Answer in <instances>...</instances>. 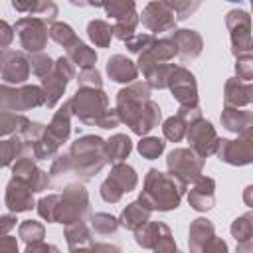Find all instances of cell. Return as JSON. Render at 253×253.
Returning <instances> with one entry per match:
<instances>
[{
	"label": "cell",
	"instance_id": "6da1fadb",
	"mask_svg": "<svg viewBox=\"0 0 253 253\" xmlns=\"http://www.w3.org/2000/svg\"><path fill=\"white\" fill-rule=\"evenodd\" d=\"M119 115L130 128L138 134L148 132L160 121V109L148 99V89L144 85H132L123 89L117 97Z\"/></svg>",
	"mask_w": 253,
	"mask_h": 253
},
{
	"label": "cell",
	"instance_id": "7a4b0ae2",
	"mask_svg": "<svg viewBox=\"0 0 253 253\" xmlns=\"http://www.w3.org/2000/svg\"><path fill=\"white\" fill-rule=\"evenodd\" d=\"M186 184L176 176H164L158 170H150L146 176V190L140 194L138 204L148 210H172L178 206Z\"/></svg>",
	"mask_w": 253,
	"mask_h": 253
},
{
	"label": "cell",
	"instance_id": "3957f363",
	"mask_svg": "<svg viewBox=\"0 0 253 253\" xmlns=\"http://www.w3.org/2000/svg\"><path fill=\"white\" fill-rule=\"evenodd\" d=\"M103 140L97 138V136H85L81 140H77L73 146H71V154L69 158L75 160V168L85 172L83 176L89 178L93 176L101 166H103Z\"/></svg>",
	"mask_w": 253,
	"mask_h": 253
},
{
	"label": "cell",
	"instance_id": "277c9868",
	"mask_svg": "<svg viewBox=\"0 0 253 253\" xmlns=\"http://www.w3.org/2000/svg\"><path fill=\"white\" fill-rule=\"evenodd\" d=\"M69 107H73L75 115L85 123H97L101 125L103 117L109 113L107 109V97L103 91H95L85 87L83 91H77V95L69 101Z\"/></svg>",
	"mask_w": 253,
	"mask_h": 253
},
{
	"label": "cell",
	"instance_id": "5b68a950",
	"mask_svg": "<svg viewBox=\"0 0 253 253\" xmlns=\"http://www.w3.org/2000/svg\"><path fill=\"white\" fill-rule=\"evenodd\" d=\"M136 186L134 170L126 164H117L113 174L101 186V196L105 202H117L125 192H130Z\"/></svg>",
	"mask_w": 253,
	"mask_h": 253
},
{
	"label": "cell",
	"instance_id": "8992f818",
	"mask_svg": "<svg viewBox=\"0 0 253 253\" xmlns=\"http://www.w3.org/2000/svg\"><path fill=\"white\" fill-rule=\"evenodd\" d=\"M202 158L196 156L192 150H174L168 156V168L172 170V176H176L178 180H182L184 184L188 180H196L200 176L202 170Z\"/></svg>",
	"mask_w": 253,
	"mask_h": 253
},
{
	"label": "cell",
	"instance_id": "52a82bcc",
	"mask_svg": "<svg viewBox=\"0 0 253 253\" xmlns=\"http://www.w3.org/2000/svg\"><path fill=\"white\" fill-rule=\"evenodd\" d=\"M43 101H45V97L38 87H26L22 91H12L6 87H0V107L2 109L20 111L26 107L42 105Z\"/></svg>",
	"mask_w": 253,
	"mask_h": 253
},
{
	"label": "cell",
	"instance_id": "ba28073f",
	"mask_svg": "<svg viewBox=\"0 0 253 253\" xmlns=\"http://www.w3.org/2000/svg\"><path fill=\"white\" fill-rule=\"evenodd\" d=\"M16 30H18L22 45L28 51H40L45 45V40H47L45 22H42L38 18H22L16 24Z\"/></svg>",
	"mask_w": 253,
	"mask_h": 253
},
{
	"label": "cell",
	"instance_id": "9c48e42d",
	"mask_svg": "<svg viewBox=\"0 0 253 253\" xmlns=\"http://www.w3.org/2000/svg\"><path fill=\"white\" fill-rule=\"evenodd\" d=\"M71 75H73V67L69 65V61L67 59H57V63L53 65V73L43 81V85H45V103H47V107H53V103L59 99V95L63 93V89H65V85H67V81L71 79Z\"/></svg>",
	"mask_w": 253,
	"mask_h": 253
},
{
	"label": "cell",
	"instance_id": "30bf717a",
	"mask_svg": "<svg viewBox=\"0 0 253 253\" xmlns=\"http://www.w3.org/2000/svg\"><path fill=\"white\" fill-rule=\"evenodd\" d=\"M168 85L182 105L196 107V83L192 73H188L184 67H174Z\"/></svg>",
	"mask_w": 253,
	"mask_h": 253
},
{
	"label": "cell",
	"instance_id": "8fae6325",
	"mask_svg": "<svg viewBox=\"0 0 253 253\" xmlns=\"http://www.w3.org/2000/svg\"><path fill=\"white\" fill-rule=\"evenodd\" d=\"M142 22L152 32H164L174 26V10L168 2H152L142 12Z\"/></svg>",
	"mask_w": 253,
	"mask_h": 253
},
{
	"label": "cell",
	"instance_id": "7c38bea8",
	"mask_svg": "<svg viewBox=\"0 0 253 253\" xmlns=\"http://www.w3.org/2000/svg\"><path fill=\"white\" fill-rule=\"evenodd\" d=\"M188 140L192 142L194 150H198L202 156H208L210 152L215 150V146L219 144L217 138H215V132L211 128L210 123H204L200 121L198 125H192L190 130H188Z\"/></svg>",
	"mask_w": 253,
	"mask_h": 253
},
{
	"label": "cell",
	"instance_id": "4fadbf2b",
	"mask_svg": "<svg viewBox=\"0 0 253 253\" xmlns=\"http://www.w3.org/2000/svg\"><path fill=\"white\" fill-rule=\"evenodd\" d=\"M6 204L12 211H26L34 206L32 200V190L18 178H14L8 184V192H6Z\"/></svg>",
	"mask_w": 253,
	"mask_h": 253
},
{
	"label": "cell",
	"instance_id": "5bb4252c",
	"mask_svg": "<svg viewBox=\"0 0 253 253\" xmlns=\"http://www.w3.org/2000/svg\"><path fill=\"white\" fill-rule=\"evenodd\" d=\"M170 42L174 43L176 53H180L184 59L196 57V55L200 53V49H202V40H200V36H198L196 32H192V30H180V32H176V34L170 38Z\"/></svg>",
	"mask_w": 253,
	"mask_h": 253
},
{
	"label": "cell",
	"instance_id": "9a60e30c",
	"mask_svg": "<svg viewBox=\"0 0 253 253\" xmlns=\"http://www.w3.org/2000/svg\"><path fill=\"white\" fill-rule=\"evenodd\" d=\"M6 61L2 63V75L8 83H22L28 77V61L24 59V55L8 51L6 53Z\"/></svg>",
	"mask_w": 253,
	"mask_h": 253
},
{
	"label": "cell",
	"instance_id": "2e32d148",
	"mask_svg": "<svg viewBox=\"0 0 253 253\" xmlns=\"http://www.w3.org/2000/svg\"><path fill=\"white\" fill-rule=\"evenodd\" d=\"M190 204L196 210H210L213 204V180L202 178L198 186L190 192Z\"/></svg>",
	"mask_w": 253,
	"mask_h": 253
},
{
	"label": "cell",
	"instance_id": "e0dca14e",
	"mask_svg": "<svg viewBox=\"0 0 253 253\" xmlns=\"http://www.w3.org/2000/svg\"><path fill=\"white\" fill-rule=\"evenodd\" d=\"M107 71L115 81H132L136 77V67L132 65V61H128L125 55H115L109 59L107 63Z\"/></svg>",
	"mask_w": 253,
	"mask_h": 253
},
{
	"label": "cell",
	"instance_id": "ac0fdd59",
	"mask_svg": "<svg viewBox=\"0 0 253 253\" xmlns=\"http://www.w3.org/2000/svg\"><path fill=\"white\" fill-rule=\"evenodd\" d=\"M213 237V227L208 219H196L190 227V249L194 253H202L204 245Z\"/></svg>",
	"mask_w": 253,
	"mask_h": 253
},
{
	"label": "cell",
	"instance_id": "d6986e66",
	"mask_svg": "<svg viewBox=\"0 0 253 253\" xmlns=\"http://www.w3.org/2000/svg\"><path fill=\"white\" fill-rule=\"evenodd\" d=\"M221 150H219V156L229 162V164H239L237 156H241V162H249V144L247 142H233V140H221Z\"/></svg>",
	"mask_w": 253,
	"mask_h": 253
},
{
	"label": "cell",
	"instance_id": "ffe728a7",
	"mask_svg": "<svg viewBox=\"0 0 253 253\" xmlns=\"http://www.w3.org/2000/svg\"><path fill=\"white\" fill-rule=\"evenodd\" d=\"M148 215H150V210L140 206L138 202L126 206V210L123 211L121 215V223L128 229H140V225H144L148 221Z\"/></svg>",
	"mask_w": 253,
	"mask_h": 253
},
{
	"label": "cell",
	"instance_id": "44dd1931",
	"mask_svg": "<svg viewBox=\"0 0 253 253\" xmlns=\"http://www.w3.org/2000/svg\"><path fill=\"white\" fill-rule=\"evenodd\" d=\"M65 47H67V55L73 59V63H77V65H81L85 69H89L95 63V59H97V53L93 49H89L85 43H81L77 38L69 45H65Z\"/></svg>",
	"mask_w": 253,
	"mask_h": 253
},
{
	"label": "cell",
	"instance_id": "7402d4cb",
	"mask_svg": "<svg viewBox=\"0 0 253 253\" xmlns=\"http://www.w3.org/2000/svg\"><path fill=\"white\" fill-rule=\"evenodd\" d=\"M103 150L107 152V154H105L107 160L119 162V160H123V158L130 152V140H128L125 134H117V136H113V138L103 146Z\"/></svg>",
	"mask_w": 253,
	"mask_h": 253
},
{
	"label": "cell",
	"instance_id": "603a6c76",
	"mask_svg": "<svg viewBox=\"0 0 253 253\" xmlns=\"http://www.w3.org/2000/svg\"><path fill=\"white\" fill-rule=\"evenodd\" d=\"M87 32H89V38H91L97 45H101V47L109 45V40H111V36H113V28H111L107 22H103V20H93V22H89Z\"/></svg>",
	"mask_w": 253,
	"mask_h": 253
},
{
	"label": "cell",
	"instance_id": "cb8c5ba5",
	"mask_svg": "<svg viewBox=\"0 0 253 253\" xmlns=\"http://www.w3.org/2000/svg\"><path fill=\"white\" fill-rule=\"evenodd\" d=\"M67 243L69 247L75 245H89L91 243V235L87 231V227L83 223H75L71 227H67Z\"/></svg>",
	"mask_w": 253,
	"mask_h": 253
},
{
	"label": "cell",
	"instance_id": "d4e9b609",
	"mask_svg": "<svg viewBox=\"0 0 253 253\" xmlns=\"http://www.w3.org/2000/svg\"><path fill=\"white\" fill-rule=\"evenodd\" d=\"M221 121H223V125H225L229 130H235V132H237V130H241V128H243L241 121L249 125L251 117H249V113H237V111H233V109H225V113H223Z\"/></svg>",
	"mask_w": 253,
	"mask_h": 253
},
{
	"label": "cell",
	"instance_id": "484cf974",
	"mask_svg": "<svg viewBox=\"0 0 253 253\" xmlns=\"http://www.w3.org/2000/svg\"><path fill=\"white\" fill-rule=\"evenodd\" d=\"M20 237L24 239V241H32V243H36V241H42V237H43V225H40L38 221H26V223H22V227H20Z\"/></svg>",
	"mask_w": 253,
	"mask_h": 253
},
{
	"label": "cell",
	"instance_id": "4316f807",
	"mask_svg": "<svg viewBox=\"0 0 253 253\" xmlns=\"http://www.w3.org/2000/svg\"><path fill=\"white\" fill-rule=\"evenodd\" d=\"M49 36H51L57 43H63V47L69 45V43L75 40V34H73V30H71L67 24H53L51 30H49Z\"/></svg>",
	"mask_w": 253,
	"mask_h": 253
},
{
	"label": "cell",
	"instance_id": "83f0119b",
	"mask_svg": "<svg viewBox=\"0 0 253 253\" xmlns=\"http://www.w3.org/2000/svg\"><path fill=\"white\" fill-rule=\"evenodd\" d=\"M164 150V142L160 138H146L138 144V152L146 158H156Z\"/></svg>",
	"mask_w": 253,
	"mask_h": 253
},
{
	"label": "cell",
	"instance_id": "f1b7e54d",
	"mask_svg": "<svg viewBox=\"0 0 253 253\" xmlns=\"http://www.w3.org/2000/svg\"><path fill=\"white\" fill-rule=\"evenodd\" d=\"M184 130H186V126H184V123H182L180 117H172V119H168L164 123V134L170 140H180L182 134H184Z\"/></svg>",
	"mask_w": 253,
	"mask_h": 253
},
{
	"label": "cell",
	"instance_id": "f546056e",
	"mask_svg": "<svg viewBox=\"0 0 253 253\" xmlns=\"http://www.w3.org/2000/svg\"><path fill=\"white\" fill-rule=\"evenodd\" d=\"M154 42H156V40H154L152 36H140V34H138V36H134V38H128V40H126V45H128L130 51H136V53L142 55Z\"/></svg>",
	"mask_w": 253,
	"mask_h": 253
},
{
	"label": "cell",
	"instance_id": "4dcf8cb0",
	"mask_svg": "<svg viewBox=\"0 0 253 253\" xmlns=\"http://www.w3.org/2000/svg\"><path fill=\"white\" fill-rule=\"evenodd\" d=\"M93 227L99 231V233H113L117 229V219L107 215V213H97L93 217Z\"/></svg>",
	"mask_w": 253,
	"mask_h": 253
},
{
	"label": "cell",
	"instance_id": "1f68e13d",
	"mask_svg": "<svg viewBox=\"0 0 253 253\" xmlns=\"http://www.w3.org/2000/svg\"><path fill=\"white\" fill-rule=\"evenodd\" d=\"M77 81H79L83 87H87V85H89V89H99V87H101V77H99L97 69H93V67L83 69Z\"/></svg>",
	"mask_w": 253,
	"mask_h": 253
},
{
	"label": "cell",
	"instance_id": "d6a6232c",
	"mask_svg": "<svg viewBox=\"0 0 253 253\" xmlns=\"http://www.w3.org/2000/svg\"><path fill=\"white\" fill-rule=\"evenodd\" d=\"M32 67L36 75H47V71L51 69V59L47 55H36L32 57Z\"/></svg>",
	"mask_w": 253,
	"mask_h": 253
},
{
	"label": "cell",
	"instance_id": "836d02e7",
	"mask_svg": "<svg viewBox=\"0 0 253 253\" xmlns=\"http://www.w3.org/2000/svg\"><path fill=\"white\" fill-rule=\"evenodd\" d=\"M247 219H249V215H245L243 219L235 221L233 227H231L233 235L239 237V239H243V241H249V221H247Z\"/></svg>",
	"mask_w": 253,
	"mask_h": 253
},
{
	"label": "cell",
	"instance_id": "e575fe53",
	"mask_svg": "<svg viewBox=\"0 0 253 253\" xmlns=\"http://www.w3.org/2000/svg\"><path fill=\"white\" fill-rule=\"evenodd\" d=\"M202 253H225V243H223L221 239H213V237H211V239L204 245Z\"/></svg>",
	"mask_w": 253,
	"mask_h": 253
},
{
	"label": "cell",
	"instance_id": "d590c367",
	"mask_svg": "<svg viewBox=\"0 0 253 253\" xmlns=\"http://www.w3.org/2000/svg\"><path fill=\"white\" fill-rule=\"evenodd\" d=\"M26 253H59V251H57L53 245H45V243H42V241H36V243H32V245H28Z\"/></svg>",
	"mask_w": 253,
	"mask_h": 253
},
{
	"label": "cell",
	"instance_id": "8d00e7d4",
	"mask_svg": "<svg viewBox=\"0 0 253 253\" xmlns=\"http://www.w3.org/2000/svg\"><path fill=\"white\" fill-rule=\"evenodd\" d=\"M12 38H14L12 28H10L6 22H2V20H0V47H4V45H8V43H12Z\"/></svg>",
	"mask_w": 253,
	"mask_h": 253
},
{
	"label": "cell",
	"instance_id": "74e56055",
	"mask_svg": "<svg viewBox=\"0 0 253 253\" xmlns=\"http://www.w3.org/2000/svg\"><path fill=\"white\" fill-rule=\"evenodd\" d=\"M14 225H16V217H14V215H2V217H0V235L8 233Z\"/></svg>",
	"mask_w": 253,
	"mask_h": 253
},
{
	"label": "cell",
	"instance_id": "f35d334b",
	"mask_svg": "<svg viewBox=\"0 0 253 253\" xmlns=\"http://www.w3.org/2000/svg\"><path fill=\"white\" fill-rule=\"evenodd\" d=\"M93 253H119V249L107 243H99V245H93Z\"/></svg>",
	"mask_w": 253,
	"mask_h": 253
}]
</instances>
